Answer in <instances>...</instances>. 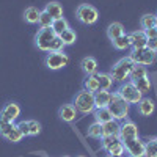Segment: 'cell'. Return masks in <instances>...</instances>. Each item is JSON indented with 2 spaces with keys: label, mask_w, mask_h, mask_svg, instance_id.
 Segmentation results:
<instances>
[{
  "label": "cell",
  "mask_w": 157,
  "mask_h": 157,
  "mask_svg": "<svg viewBox=\"0 0 157 157\" xmlns=\"http://www.w3.org/2000/svg\"><path fill=\"white\" fill-rule=\"evenodd\" d=\"M135 66V63L130 60L129 57H123L118 60L112 69H110V75L113 77V80L115 82H127L129 80V75H130V71H132V68Z\"/></svg>",
  "instance_id": "6da1fadb"
},
{
  "label": "cell",
  "mask_w": 157,
  "mask_h": 157,
  "mask_svg": "<svg viewBox=\"0 0 157 157\" xmlns=\"http://www.w3.org/2000/svg\"><path fill=\"white\" fill-rule=\"evenodd\" d=\"M72 105L75 107L77 113H82V115H90L94 112V93H90V91H78L74 98Z\"/></svg>",
  "instance_id": "7a4b0ae2"
},
{
  "label": "cell",
  "mask_w": 157,
  "mask_h": 157,
  "mask_svg": "<svg viewBox=\"0 0 157 157\" xmlns=\"http://www.w3.org/2000/svg\"><path fill=\"white\" fill-rule=\"evenodd\" d=\"M129 107L130 104H127L120 94L116 93H112V99H110V104H109V110L113 116V120L116 121H124L127 120L129 116Z\"/></svg>",
  "instance_id": "3957f363"
},
{
  "label": "cell",
  "mask_w": 157,
  "mask_h": 157,
  "mask_svg": "<svg viewBox=\"0 0 157 157\" xmlns=\"http://www.w3.org/2000/svg\"><path fill=\"white\" fill-rule=\"evenodd\" d=\"M101 146L110 155H116V157L126 155L124 143L120 140V137H116V135H104L101 138Z\"/></svg>",
  "instance_id": "277c9868"
},
{
  "label": "cell",
  "mask_w": 157,
  "mask_h": 157,
  "mask_svg": "<svg viewBox=\"0 0 157 157\" xmlns=\"http://www.w3.org/2000/svg\"><path fill=\"white\" fill-rule=\"evenodd\" d=\"M75 17L78 22H82L85 25H94L99 19V13L93 5H88V3H82L78 5L75 10Z\"/></svg>",
  "instance_id": "5b68a950"
},
{
  "label": "cell",
  "mask_w": 157,
  "mask_h": 157,
  "mask_svg": "<svg viewBox=\"0 0 157 157\" xmlns=\"http://www.w3.org/2000/svg\"><path fill=\"white\" fill-rule=\"evenodd\" d=\"M135 64H141V66H149L155 61L157 52L148 49V47H141V49H132V52L127 55Z\"/></svg>",
  "instance_id": "8992f818"
},
{
  "label": "cell",
  "mask_w": 157,
  "mask_h": 157,
  "mask_svg": "<svg viewBox=\"0 0 157 157\" xmlns=\"http://www.w3.org/2000/svg\"><path fill=\"white\" fill-rule=\"evenodd\" d=\"M116 93L120 94V96L127 102V104H138V102H140V99L143 98V94L137 90V86H135L132 82H130V80L123 82L120 86H118Z\"/></svg>",
  "instance_id": "52a82bcc"
},
{
  "label": "cell",
  "mask_w": 157,
  "mask_h": 157,
  "mask_svg": "<svg viewBox=\"0 0 157 157\" xmlns=\"http://www.w3.org/2000/svg\"><path fill=\"white\" fill-rule=\"evenodd\" d=\"M69 63V57L66 52H47V55L44 58V64L50 69V71H58L63 69L64 66H68Z\"/></svg>",
  "instance_id": "ba28073f"
},
{
  "label": "cell",
  "mask_w": 157,
  "mask_h": 157,
  "mask_svg": "<svg viewBox=\"0 0 157 157\" xmlns=\"http://www.w3.org/2000/svg\"><path fill=\"white\" fill-rule=\"evenodd\" d=\"M55 33L50 27L47 29H39L38 33L35 35V46L41 50V52H50V46L52 41L55 39Z\"/></svg>",
  "instance_id": "9c48e42d"
},
{
  "label": "cell",
  "mask_w": 157,
  "mask_h": 157,
  "mask_svg": "<svg viewBox=\"0 0 157 157\" xmlns=\"http://www.w3.org/2000/svg\"><path fill=\"white\" fill-rule=\"evenodd\" d=\"M118 137H120V140L123 143L126 141H130V140H134L138 135V127L134 121H130V120H124L120 126V134H118Z\"/></svg>",
  "instance_id": "30bf717a"
},
{
  "label": "cell",
  "mask_w": 157,
  "mask_h": 157,
  "mask_svg": "<svg viewBox=\"0 0 157 157\" xmlns=\"http://www.w3.org/2000/svg\"><path fill=\"white\" fill-rule=\"evenodd\" d=\"M124 148L127 155H132V157H145V141H141L140 137L126 141L124 143Z\"/></svg>",
  "instance_id": "8fae6325"
},
{
  "label": "cell",
  "mask_w": 157,
  "mask_h": 157,
  "mask_svg": "<svg viewBox=\"0 0 157 157\" xmlns=\"http://www.w3.org/2000/svg\"><path fill=\"white\" fill-rule=\"evenodd\" d=\"M19 115H21V107L17 105L16 102H8L6 105L2 109V112H0V116L5 118V120L10 121V123H14L19 118Z\"/></svg>",
  "instance_id": "7c38bea8"
},
{
  "label": "cell",
  "mask_w": 157,
  "mask_h": 157,
  "mask_svg": "<svg viewBox=\"0 0 157 157\" xmlns=\"http://www.w3.org/2000/svg\"><path fill=\"white\" fill-rule=\"evenodd\" d=\"M129 41H130V47L132 49H141L146 47L148 44V36L145 33V30H135L132 33H129Z\"/></svg>",
  "instance_id": "4fadbf2b"
},
{
  "label": "cell",
  "mask_w": 157,
  "mask_h": 157,
  "mask_svg": "<svg viewBox=\"0 0 157 157\" xmlns=\"http://www.w3.org/2000/svg\"><path fill=\"white\" fill-rule=\"evenodd\" d=\"M137 110L141 116H151L155 112V102L151 98H145L143 96L140 99V102L137 104Z\"/></svg>",
  "instance_id": "5bb4252c"
},
{
  "label": "cell",
  "mask_w": 157,
  "mask_h": 157,
  "mask_svg": "<svg viewBox=\"0 0 157 157\" xmlns=\"http://www.w3.org/2000/svg\"><path fill=\"white\" fill-rule=\"evenodd\" d=\"M58 116L60 120L64 123H72L77 116V110L72 104H63V105L58 109Z\"/></svg>",
  "instance_id": "9a60e30c"
},
{
  "label": "cell",
  "mask_w": 157,
  "mask_h": 157,
  "mask_svg": "<svg viewBox=\"0 0 157 157\" xmlns=\"http://www.w3.org/2000/svg\"><path fill=\"white\" fill-rule=\"evenodd\" d=\"M110 99H112V93H110V91H105V90L96 91V93H94V107L96 109L109 107Z\"/></svg>",
  "instance_id": "2e32d148"
},
{
  "label": "cell",
  "mask_w": 157,
  "mask_h": 157,
  "mask_svg": "<svg viewBox=\"0 0 157 157\" xmlns=\"http://www.w3.org/2000/svg\"><path fill=\"white\" fill-rule=\"evenodd\" d=\"M80 68L86 75H94L98 72V61L93 57H85L80 61Z\"/></svg>",
  "instance_id": "e0dca14e"
},
{
  "label": "cell",
  "mask_w": 157,
  "mask_h": 157,
  "mask_svg": "<svg viewBox=\"0 0 157 157\" xmlns=\"http://www.w3.org/2000/svg\"><path fill=\"white\" fill-rule=\"evenodd\" d=\"M94 75L98 78L99 90H105V91H110L112 90L115 80H113V77L110 75V72H96Z\"/></svg>",
  "instance_id": "ac0fdd59"
},
{
  "label": "cell",
  "mask_w": 157,
  "mask_h": 157,
  "mask_svg": "<svg viewBox=\"0 0 157 157\" xmlns=\"http://www.w3.org/2000/svg\"><path fill=\"white\" fill-rule=\"evenodd\" d=\"M44 11H46L54 21L63 17V6H61L58 2H49V3H46Z\"/></svg>",
  "instance_id": "d6986e66"
},
{
  "label": "cell",
  "mask_w": 157,
  "mask_h": 157,
  "mask_svg": "<svg viewBox=\"0 0 157 157\" xmlns=\"http://www.w3.org/2000/svg\"><path fill=\"white\" fill-rule=\"evenodd\" d=\"M124 33H126L124 32V25L120 24V22H113V24H110L109 27H107V36H109L110 41H113V39H116V38H120Z\"/></svg>",
  "instance_id": "ffe728a7"
},
{
  "label": "cell",
  "mask_w": 157,
  "mask_h": 157,
  "mask_svg": "<svg viewBox=\"0 0 157 157\" xmlns=\"http://www.w3.org/2000/svg\"><path fill=\"white\" fill-rule=\"evenodd\" d=\"M93 116H94V121L104 124V123H107L110 120H113V116L109 110V107H101V109H94L93 112Z\"/></svg>",
  "instance_id": "44dd1931"
},
{
  "label": "cell",
  "mask_w": 157,
  "mask_h": 157,
  "mask_svg": "<svg viewBox=\"0 0 157 157\" xmlns=\"http://www.w3.org/2000/svg\"><path fill=\"white\" fill-rule=\"evenodd\" d=\"M132 83L137 86V90L140 91V93H141L143 96H145V94L148 93V91H151V86H152L149 75H145V77H141V78H137V80H134Z\"/></svg>",
  "instance_id": "7402d4cb"
},
{
  "label": "cell",
  "mask_w": 157,
  "mask_h": 157,
  "mask_svg": "<svg viewBox=\"0 0 157 157\" xmlns=\"http://www.w3.org/2000/svg\"><path fill=\"white\" fill-rule=\"evenodd\" d=\"M120 126H121V123L116 120H110L107 123H104L102 124L104 135H116L118 137V134H120Z\"/></svg>",
  "instance_id": "603a6c76"
},
{
  "label": "cell",
  "mask_w": 157,
  "mask_h": 157,
  "mask_svg": "<svg viewBox=\"0 0 157 157\" xmlns=\"http://www.w3.org/2000/svg\"><path fill=\"white\" fill-rule=\"evenodd\" d=\"M39 13H41V10H38L36 6L25 8V11H24V19H25V22H29V24H38Z\"/></svg>",
  "instance_id": "cb8c5ba5"
},
{
  "label": "cell",
  "mask_w": 157,
  "mask_h": 157,
  "mask_svg": "<svg viewBox=\"0 0 157 157\" xmlns=\"http://www.w3.org/2000/svg\"><path fill=\"white\" fill-rule=\"evenodd\" d=\"M86 134L90 138H94V140H101L104 137V130H102V124L94 121V123H91L88 130H86Z\"/></svg>",
  "instance_id": "d4e9b609"
},
{
  "label": "cell",
  "mask_w": 157,
  "mask_h": 157,
  "mask_svg": "<svg viewBox=\"0 0 157 157\" xmlns=\"http://www.w3.org/2000/svg\"><path fill=\"white\" fill-rule=\"evenodd\" d=\"M50 29L54 30V33L57 35V36H60L66 29H69V22L64 19V17H60V19H55L54 22H52V25H50Z\"/></svg>",
  "instance_id": "484cf974"
},
{
  "label": "cell",
  "mask_w": 157,
  "mask_h": 157,
  "mask_svg": "<svg viewBox=\"0 0 157 157\" xmlns=\"http://www.w3.org/2000/svg\"><path fill=\"white\" fill-rule=\"evenodd\" d=\"M83 90L90 91V93H96V91H99V83H98L96 75H86L83 78Z\"/></svg>",
  "instance_id": "4316f807"
},
{
  "label": "cell",
  "mask_w": 157,
  "mask_h": 157,
  "mask_svg": "<svg viewBox=\"0 0 157 157\" xmlns=\"http://www.w3.org/2000/svg\"><path fill=\"white\" fill-rule=\"evenodd\" d=\"M113 47L116 50H126V49H130V41H129V35H121L120 38H116L112 41Z\"/></svg>",
  "instance_id": "83f0119b"
},
{
  "label": "cell",
  "mask_w": 157,
  "mask_h": 157,
  "mask_svg": "<svg viewBox=\"0 0 157 157\" xmlns=\"http://www.w3.org/2000/svg\"><path fill=\"white\" fill-rule=\"evenodd\" d=\"M145 75H148V69H146V66H141V64H135V66L132 68V71H130L129 80H130V82H134V80H137V78H141V77H145Z\"/></svg>",
  "instance_id": "f1b7e54d"
},
{
  "label": "cell",
  "mask_w": 157,
  "mask_h": 157,
  "mask_svg": "<svg viewBox=\"0 0 157 157\" xmlns=\"http://www.w3.org/2000/svg\"><path fill=\"white\" fill-rule=\"evenodd\" d=\"M60 38H61V41H63L64 46H71V44H74V43L77 41V35H75V32H74L71 27L64 30V32L60 35Z\"/></svg>",
  "instance_id": "f546056e"
},
{
  "label": "cell",
  "mask_w": 157,
  "mask_h": 157,
  "mask_svg": "<svg viewBox=\"0 0 157 157\" xmlns=\"http://www.w3.org/2000/svg\"><path fill=\"white\" fill-rule=\"evenodd\" d=\"M145 157H157V141L155 137L145 143Z\"/></svg>",
  "instance_id": "4dcf8cb0"
},
{
  "label": "cell",
  "mask_w": 157,
  "mask_h": 157,
  "mask_svg": "<svg viewBox=\"0 0 157 157\" xmlns=\"http://www.w3.org/2000/svg\"><path fill=\"white\" fill-rule=\"evenodd\" d=\"M140 27H141V30H148V29L155 27V14H145V16H141Z\"/></svg>",
  "instance_id": "1f68e13d"
},
{
  "label": "cell",
  "mask_w": 157,
  "mask_h": 157,
  "mask_svg": "<svg viewBox=\"0 0 157 157\" xmlns=\"http://www.w3.org/2000/svg\"><path fill=\"white\" fill-rule=\"evenodd\" d=\"M3 138H6V140H8V141H11V143H19V141L24 138V135L21 134V130L17 129V126H14V127H13V129L10 130V132H8Z\"/></svg>",
  "instance_id": "d6a6232c"
},
{
  "label": "cell",
  "mask_w": 157,
  "mask_h": 157,
  "mask_svg": "<svg viewBox=\"0 0 157 157\" xmlns=\"http://www.w3.org/2000/svg\"><path fill=\"white\" fill-rule=\"evenodd\" d=\"M52 22H54V19H52L47 13L43 10L41 13H39V19H38V24H39V27L41 29H47L52 25Z\"/></svg>",
  "instance_id": "836d02e7"
},
{
  "label": "cell",
  "mask_w": 157,
  "mask_h": 157,
  "mask_svg": "<svg viewBox=\"0 0 157 157\" xmlns=\"http://www.w3.org/2000/svg\"><path fill=\"white\" fill-rule=\"evenodd\" d=\"M41 134V124L36 120H29V137H36Z\"/></svg>",
  "instance_id": "e575fe53"
},
{
  "label": "cell",
  "mask_w": 157,
  "mask_h": 157,
  "mask_svg": "<svg viewBox=\"0 0 157 157\" xmlns=\"http://www.w3.org/2000/svg\"><path fill=\"white\" fill-rule=\"evenodd\" d=\"M14 126H16L14 123H10V121L5 120V118L0 116V135H2V137H5V135H6Z\"/></svg>",
  "instance_id": "d590c367"
},
{
  "label": "cell",
  "mask_w": 157,
  "mask_h": 157,
  "mask_svg": "<svg viewBox=\"0 0 157 157\" xmlns=\"http://www.w3.org/2000/svg\"><path fill=\"white\" fill-rule=\"evenodd\" d=\"M64 47H66V46L63 44L61 38L60 36H55V39L52 41V46H50V52H63Z\"/></svg>",
  "instance_id": "8d00e7d4"
},
{
  "label": "cell",
  "mask_w": 157,
  "mask_h": 157,
  "mask_svg": "<svg viewBox=\"0 0 157 157\" xmlns=\"http://www.w3.org/2000/svg\"><path fill=\"white\" fill-rule=\"evenodd\" d=\"M16 126H17V129L21 130V134L24 137H29V121H19Z\"/></svg>",
  "instance_id": "74e56055"
},
{
  "label": "cell",
  "mask_w": 157,
  "mask_h": 157,
  "mask_svg": "<svg viewBox=\"0 0 157 157\" xmlns=\"http://www.w3.org/2000/svg\"><path fill=\"white\" fill-rule=\"evenodd\" d=\"M146 47L151 49V50H154V52H157V38H151V39H148Z\"/></svg>",
  "instance_id": "f35d334b"
},
{
  "label": "cell",
  "mask_w": 157,
  "mask_h": 157,
  "mask_svg": "<svg viewBox=\"0 0 157 157\" xmlns=\"http://www.w3.org/2000/svg\"><path fill=\"white\" fill-rule=\"evenodd\" d=\"M145 33H146V36H148V39H151V38H155V36H157V27H152V29H148V30H145Z\"/></svg>",
  "instance_id": "ab89813d"
},
{
  "label": "cell",
  "mask_w": 157,
  "mask_h": 157,
  "mask_svg": "<svg viewBox=\"0 0 157 157\" xmlns=\"http://www.w3.org/2000/svg\"><path fill=\"white\" fill-rule=\"evenodd\" d=\"M155 27H157V14H155Z\"/></svg>",
  "instance_id": "60d3db41"
},
{
  "label": "cell",
  "mask_w": 157,
  "mask_h": 157,
  "mask_svg": "<svg viewBox=\"0 0 157 157\" xmlns=\"http://www.w3.org/2000/svg\"><path fill=\"white\" fill-rule=\"evenodd\" d=\"M77 157H86V155H82V154H80V155H77Z\"/></svg>",
  "instance_id": "b9f144b4"
},
{
  "label": "cell",
  "mask_w": 157,
  "mask_h": 157,
  "mask_svg": "<svg viewBox=\"0 0 157 157\" xmlns=\"http://www.w3.org/2000/svg\"><path fill=\"white\" fill-rule=\"evenodd\" d=\"M123 157H132V155H123Z\"/></svg>",
  "instance_id": "7bdbcfd3"
},
{
  "label": "cell",
  "mask_w": 157,
  "mask_h": 157,
  "mask_svg": "<svg viewBox=\"0 0 157 157\" xmlns=\"http://www.w3.org/2000/svg\"><path fill=\"white\" fill-rule=\"evenodd\" d=\"M63 157H69V155H63Z\"/></svg>",
  "instance_id": "ee69618b"
},
{
  "label": "cell",
  "mask_w": 157,
  "mask_h": 157,
  "mask_svg": "<svg viewBox=\"0 0 157 157\" xmlns=\"http://www.w3.org/2000/svg\"><path fill=\"white\" fill-rule=\"evenodd\" d=\"M155 141H157V137H155Z\"/></svg>",
  "instance_id": "f6af8a7d"
},
{
  "label": "cell",
  "mask_w": 157,
  "mask_h": 157,
  "mask_svg": "<svg viewBox=\"0 0 157 157\" xmlns=\"http://www.w3.org/2000/svg\"><path fill=\"white\" fill-rule=\"evenodd\" d=\"M155 38H157V36H155Z\"/></svg>",
  "instance_id": "bcb514c9"
}]
</instances>
